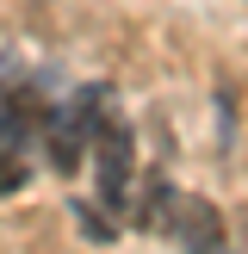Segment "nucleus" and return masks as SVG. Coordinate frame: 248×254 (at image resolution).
I'll list each match as a JSON object with an SVG mask.
<instances>
[{"mask_svg": "<svg viewBox=\"0 0 248 254\" xmlns=\"http://www.w3.org/2000/svg\"><path fill=\"white\" fill-rule=\"evenodd\" d=\"M168 230H174V242L186 254H223V217H217V205L198 198V192H186V198L168 205Z\"/></svg>", "mask_w": 248, "mask_h": 254, "instance_id": "obj_4", "label": "nucleus"}, {"mask_svg": "<svg viewBox=\"0 0 248 254\" xmlns=\"http://www.w3.org/2000/svg\"><path fill=\"white\" fill-rule=\"evenodd\" d=\"M106 118H112V87H87L81 99H68V106L44 124V155H50V168H56V174H74L87 161V149H93V136H99Z\"/></svg>", "mask_w": 248, "mask_h": 254, "instance_id": "obj_1", "label": "nucleus"}, {"mask_svg": "<svg viewBox=\"0 0 248 254\" xmlns=\"http://www.w3.org/2000/svg\"><path fill=\"white\" fill-rule=\"evenodd\" d=\"M93 155H99V198H106L112 211L130 205V180H136V155H130V130H124L118 118L99 124L93 136Z\"/></svg>", "mask_w": 248, "mask_h": 254, "instance_id": "obj_3", "label": "nucleus"}, {"mask_svg": "<svg viewBox=\"0 0 248 254\" xmlns=\"http://www.w3.org/2000/svg\"><path fill=\"white\" fill-rule=\"evenodd\" d=\"M31 136H37V99L12 93L0 106V198L31 180Z\"/></svg>", "mask_w": 248, "mask_h": 254, "instance_id": "obj_2", "label": "nucleus"}]
</instances>
